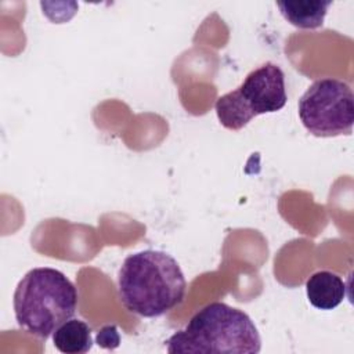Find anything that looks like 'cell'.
<instances>
[{"instance_id":"cell-1","label":"cell","mask_w":354,"mask_h":354,"mask_svg":"<svg viewBox=\"0 0 354 354\" xmlns=\"http://www.w3.org/2000/svg\"><path fill=\"white\" fill-rule=\"evenodd\" d=\"M187 281L174 257L147 249L129 254L118 272L122 304L144 318L160 317L177 307L185 296Z\"/></svg>"},{"instance_id":"cell-2","label":"cell","mask_w":354,"mask_h":354,"mask_svg":"<svg viewBox=\"0 0 354 354\" xmlns=\"http://www.w3.org/2000/svg\"><path fill=\"white\" fill-rule=\"evenodd\" d=\"M166 343L169 353L256 354L261 348L260 333L252 318L223 301L202 307Z\"/></svg>"},{"instance_id":"cell-3","label":"cell","mask_w":354,"mask_h":354,"mask_svg":"<svg viewBox=\"0 0 354 354\" xmlns=\"http://www.w3.org/2000/svg\"><path fill=\"white\" fill-rule=\"evenodd\" d=\"M77 297V289L59 270L32 268L14 290L15 321L21 329L46 340L75 315Z\"/></svg>"},{"instance_id":"cell-4","label":"cell","mask_w":354,"mask_h":354,"mask_svg":"<svg viewBox=\"0 0 354 354\" xmlns=\"http://www.w3.org/2000/svg\"><path fill=\"white\" fill-rule=\"evenodd\" d=\"M299 118L315 137L350 134L354 123V95L351 87L339 79L315 80L300 97Z\"/></svg>"},{"instance_id":"cell-5","label":"cell","mask_w":354,"mask_h":354,"mask_svg":"<svg viewBox=\"0 0 354 354\" xmlns=\"http://www.w3.org/2000/svg\"><path fill=\"white\" fill-rule=\"evenodd\" d=\"M236 91L254 118L281 111L288 100L285 73L272 62H266L249 72Z\"/></svg>"},{"instance_id":"cell-6","label":"cell","mask_w":354,"mask_h":354,"mask_svg":"<svg viewBox=\"0 0 354 354\" xmlns=\"http://www.w3.org/2000/svg\"><path fill=\"white\" fill-rule=\"evenodd\" d=\"M306 293L311 306L318 310L336 308L346 296L343 279L330 271L314 272L306 282Z\"/></svg>"},{"instance_id":"cell-7","label":"cell","mask_w":354,"mask_h":354,"mask_svg":"<svg viewBox=\"0 0 354 354\" xmlns=\"http://www.w3.org/2000/svg\"><path fill=\"white\" fill-rule=\"evenodd\" d=\"M330 0H299V1H277L281 15L299 29H315L322 26Z\"/></svg>"},{"instance_id":"cell-8","label":"cell","mask_w":354,"mask_h":354,"mask_svg":"<svg viewBox=\"0 0 354 354\" xmlns=\"http://www.w3.org/2000/svg\"><path fill=\"white\" fill-rule=\"evenodd\" d=\"M55 348L64 354H84L91 350L90 326L82 319H68L53 333Z\"/></svg>"},{"instance_id":"cell-9","label":"cell","mask_w":354,"mask_h":354,"mask_svg":"<svg viewBox=\"0 0 354 354\" xmlns=\"http://www.w3.org/2000/svg\"><path fill=\"white\" fill-rule=\"evenodd\" d=\"M214 109L218 122L228 130H241L254 118L243 104L236 88L218 97Z\"/></svg>"}]
</instances>
